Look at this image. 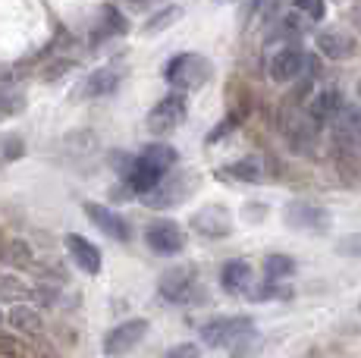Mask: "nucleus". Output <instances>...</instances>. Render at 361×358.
Listing matches in <instances>:
<instances>
[{"instance_id":"obj_1","label":"nucleus","mask_w":361,"mask_h":358,"mask_svg":"<svg viewBox=\"0 0 361 358\" xmlns=\"http://www.w3.org/2000/svg\"><path fill=\"white\" fill-rule=\"evenodd\" d=\"M280 132L295 154H311L317 144V135H321V123L311 120L308 110L298 101H286L280 110Z\"/></svg>"},{"instance_id":"obj_2","label":"nucleus","mask_w":361,"mask_h":358,"mask_svg":"<svg viewBox=\"0 0 361 358\" xmlns=\"http://www.w3.org/2000/svg\"><path fill=\"white\" fill-rule=\"evenodd\" d=\"M195 189H198V173H185V170L173 167L154 189L145 192L142 204L151 211H173V208H179Z\"/></svg>"},{"instance_id":"obj_3","label":"nucleus","mask_w":361,"mask_h":358,"mask_svg":"<svg viewBox=\"0 0 361 358\" xmlns=\"http://www.w3.org/2000/svg\"><path fill=\"white\" fill-rule=\"evenodd\" d=\"M255 333V318L248 314H220L201 327V342L211 349H233L242 336Z\"/></svg>"},{"instance_id":"obj_4","label":"nucleus","mask_w":361,"mask_h":358,"mask_svg":"<svg viewBox=\"0 0 361 358\" xmlns=\"http://www.w3.org/2000/svg\"><path fill=\"white\" fill-rule=\"evenodd\" d=\"M211 63H207V57H201V54H176V57L166 63L164 70V79L170 82L173 88H179V92H195L201 88L207 79H211Z\"/></svg>"},{"instance_id":"obj_5","label":"nucleus","mask_w":361,"mask_h":358,"mask_svg":"<svg viewBox=\"0 0 361 358\" xmlns=\"http://www.w3.org/2000/svg\"><path fill=\"white\" fill-rule=\"evenodd\" d=\"M283 220L286 226H293L298 233H311V236H327L333 230V214L324 204L314 202H305V198H295L283 208Z\"/></svg>"},{"instance_id":"obj_6","label":"nucleus","mask_w":361,"mask_h":358,"mask_svg":"<svg viewBox=\"0 0 361 358\" xmlns=\"http://www.w3.org/2000/svg\"><path fill=\"white\" fill-rule=\"evenodd\" d=\"M148 330H151V321H145V318L120 321L116 327H110L107 333H104V342H101L104 355H107V358L129 355L132 349H135L138 342H142L145 336H148Z\"/></svg>"},{"instance_id":"obj_7","label":"nucleus","mask_w":361,"mask_h":358,"mask_svg":"<svg viewBox=\"0 0 361 358\" xmlns=\"http://www.w3.org/2000/svg\"><path fill=\"white\" fill-rule=\"evenodd\" d=\"M145 245H148L154 254H161V258H176V254L185 252V245H189V236H185V230L176 223V220H154V223H148V230H145Z\"/></svg>"},{"instance_id":"obj_8","label":"nucleus","mask_w":361,"mask_h":358,"mask_svg":"<svg viewBox=\"0 0 361 358\" xmlns=\"http://www.w3.org/2000/svg\"><path fill=\"white\" fill-rule=\"evenodd\" d=\"M195 280H198V273L189 264L166 267L161 277H157V295H161L166 305H185V302H192Z\"/></svg>"},{"instance_id":"obj_9","label":"nucleus","mask_w":361,"mask_h":358,"mask_svg":"<svg viewBox=\"0 0 361 358\" xmlns=\"http://www.w3.org/2000/svg\"><path fill=\"white\" fill-rule=\"evenodd\" d=\"M189 226H192V233H198L201 239L217 242V239L233 236V214H230L226 204H204V208H198L195 214H192Z\"/></svg>"},{"instance_id":"obj_10","label":"nucleus","mask_w":361,"mask_h":358,"mask_svg":"<svg viewBox=\"0 0 361 358\" xmlns=\"http://www.w3.org/2000/svg\"><path fill=\"white\" fill-rule=\"evenodd\" d=\"M82 211H85V217L92 220L94 226L104 233L107 239H114V242H132V226L129 220L123 214H116L114 208H107V204H98V202H85L82 204Z\"/></svg>"},{"instance_id":"obj_11","label":"nucleus","mask_w":361,"mask_h":358,"mask_svg":"<svg viewBox=\"0 0 361 358\" xmlns=\"http://www.w3.org/2000/svg\"><path fill=\"white\" fill-rule=\"evenodd\" d=\"M183 120H185V98L183 94H166V98H161L154 107H151L148 129L154 135H166L176 126H183Z\"/></svg>"},{"instance_id":"obj_12","label":"nucleus","mask_w":361,"mask_h":358,"mask_svg":"<svg viewBox=\"0 0 361 358\" xmlns=\"http://www.w3.org/2000/svg\"><path fill=\"white\" fill-rule=\"evenodd\" d=\"M220 289L233 299H248V292L255 289V271L245 258H230L220 267Z\"/></svg>"},{"instance_id":"obj_13","label":"nucleus","mask_w":361,"mask_h":358,"mask_svg":"<svg viewBox=\"0 0 361 358\" xmlns=\"http://www.w3.org/2000/svg\"><path fill=\"white\" fill-rule=\"evenodd\" d=\"M69 258H73V264L79 267L82 273H88V277H98L101 267H104V258H101V249L92 242V239L79 236V233H66L63 239Z\"/></svg>"},{"instance_id":"obj_14","label":"nucleus","mask_w":361,"mask_h":358,"mask_svg":"<svg viewBox=\"0 0 361 358\" xmlns=\"http://www.w3.org/2000/svg\"><path fill=\"white\" fill-rule=\"evenodd\" d=\"M305 63H308V54H302L293 44L283 47V51L270 60V79L280 82V85H289V82L305 75Z\"/></svg>"},{"instance_id":"obj_15","label":"nucleus","mask_w":361,"mask_h":358,"mask_svg":"<svg viewBox=\"0 0 361 358\" xmlns=\"http://www.w3.org/2000/svg\"><path fill=\"white\" fill-rule=\"evenodd\" d=\"M343 107H345V101H343V92H339L336 85H327V88H321V92H314L311 94V101H308V116L314 123H333L339 113H343Z\"/></svg>"},{"instance_id":"obj_16","label":"nucleus","mask_w":361,"mask_h":358,"mask_svg":"<svg viewBox=\"0 0 361 358\" xmlns=\"http://www.w3.org/2000/svg\"><path fill=\"white\" fill-rule=\"evenodd\" d=\"M6 323L13 327V333L29 336V340L44 333V314H41V308H35L32 302H16V305H10Z\"/></svg>"},{"instance_id":"obj_17","label":"nucleus","mask_w":361,"mask_h":358,"mask_svg":"<svg viewBox=\"0 0 361 358\" xmlns=\"http://www.w3.org/2000/svg\"><path fill=\"white\" fill-rule=\"evenodd\" d=\"M129 32V19L123 16L116 6H101V16H98V25L92 29V47H98L101 41H107V38H116V35H126Z\"/></svg>"},{"instance_id":"obj_18","label":"nucleus","mask_w":361,"mask_h":358,"mask_svg":"<svg viewBox=\"0 0 361 358\" xmlns=\"http://www.w3.org/2000/svg\"><path fill=\"white\" fill-rule=\"evenodd\" d=\"M0 264L10 271H29L35 264V249L29 239H0Z\"/></svg>"},{"instance_id":"obj_19","label":"nucleus","mask_w":361,"mask_h":358,"mask_svg":"<svg viewBox=\"0 0 361 358\" xmlns=\"http://www.w3.org/2000/svg\"><path fill=\"white\" fill-rule=\"evenodd\" d=\"M317 51L330 60H343L355 51V38L349 32H339V29H324L317 32Z\"/></svg>"},{"instance_id":"obj_20","label":"nucleus","mask_w":361,"mask_h":358,"mask_svg":"<svg viewBox=\"0 0 361 358\" xmlns=\"http://www.w3.org/2000/svg\"><path fill=\"white\" fill-rule=\"evenodd\" d=\"M116 88H120V73L114 66H104V70H94L82 82L79 94L82 98H104V94H114Z\"/></svg>"},{"instance_id":"obj_21","label":"nucleus","mask_w":361,"mask_h":358,"mask_svg":"<svg viewBox=\"0 0 361 358\" xmlns=\"http://www.w3.org/2000/svg\"><path fill=\"white\" fill-rule=\"evenodd\" d=\"M138 157H142V161H148L151 167H157L161 173H170V170L179 163V151L173 148V144H166V142H151V144H145Z\"/></svg>"},{"instance_id":"obj_22","label":"nucleus","mask_w":361,"mask_h":358,"mask_svg":"<svg viewBox=\"0 0 361 358\" xmlns=\"http://www.w3.org/2000/svg\"><path fill=\"white\" fill-rule=\"evenodd\" d=\"M224 176L235 179V183H261L264 179V161L255 154L248 157H239V161H233L230 167L224 170Z\"/></svg>"},{"instance_id":"obj_23","label":"nucleus","mask_w":361,"mask_h":358,"mask_svg":"<svg viewBox=\"0 0 361 358\" xmlns=\"http://www.w3.org/2000/svg\"><path fill=\"white\" fill-rule=\"evenodd\" d=\"M29 273L38 277V283H54V286H63L69 283V271L63 261H54V258H35V264L29 267Z\"/></svg>"},{"instance_id":"obj_24","label":"nucleus","mask_w":361,"mask_h":358,"mask_svg":"<svg viewBox=\"0 0 361 358\" xmlns=\"http://www.w3.org/2000/svg\"><path fill=\"white\" fill-rule=\"evenodd\" d=\"M298 271L295 258L293 254H267L264 258V280H270V283H283V280H289L293 273Z\"/></svg>"},{"instance_id":"obj_25","label":"nucleus","mask_w":361,"mask_h":358,"mask_svg":"<svg viewBox=\"0 0 361 358\" xmlns=\"http://www.w3.org/2000/svg\"><path fill=\"white\" fill-rule=\"evenodd\" d=\"M289 299H295V289L286 283H270V280H264V286H255L248 292V302H258V305H264V302H289Z\"/></svg>"},{"instance_id":"obj_26","label":"nucleus","mask_w":361,"mask_h":358,"mask_svg":"<svg viewBox=\"0 0 361 358\" xmlns=\"http://www.w3.org/2000/svg\"><path fill=\"white\" fill-rule=\"evenodd\" d=\"M29 289L32 286L23 283L16 273L0 271V302H10V305H16V302H29Z\"/></svg>"},{"instance_id":"obj_27","label":"nucleus","mask_w":361,"mask_h":358,"mask_svg":"<svg viewBox=\"0 0 361 358\" xmlns=\"http://www.w3.org/2000/svg\"><path fill=\"white\" fill-rule=\"evenodd\" d=\"M25 157V139L19 132H4L0 135V170Z\"/></svg>"},{"instance_id":"obj_28","label":"nucleus","mask_w":361,"mask_h":358,"mask_svg":"<svg viewBox=\"0 0 361 358\" xmlns=\"http://www.w3.org/2000/svg\"><path fill=\"white\" fill-rule=\"evenodd\" d=\"M29 302L35 308H57L63 302V295H60V286L54 283H35L29 289Z\"/></svg>"},{"instance_id":"obj_29","label":"nucleus","mask_w":361,"mask_h":358,"mask_svg":"<svg viewBox=\"0 0 361 358\" xmlns=\"http://www.w3.org/2000/svg\"><path fill=\"white\" fill-rule=\"evenodd\" d=\"M183 16V6H176V4H170L166 10H157L154 16L145 23V35H157V32H164V29H170L176 19Z\"/></svg>"},{"instance_id":"obj_30","label":"nucleus","mask_w":361,"mask_h":358,"mask_svg":"<svg viewBox=\"0 0 361 358\" xmlns=\"http://www.w3.org/2000/svg\"><path fill=\"white\" fill-rule=\"evenodd\" d=\"M25 355H29V346L23 342V336L0 330V358H25Z\"/></svg>"},{"instance_id":"obj_31","label":"nucleus","mask_w":361,"mask_h":358,"mask_svg":"<svg viewBox=\"0 0 361 358\" xmlns=\"http://www.w3.org/2000/svg\"><path fill=\"white\" fill-rule=\"evenodd\" d=\"M336 254H343V258H358L361 261V233H345V236L336 242Z\"/></svg>"},{"instance_id":"obj_32","label":"nucleus","mask_w":361,"mask_h":358,"mask_svg":"<svg viewBox=\"0 0 361 358\" xmlns=\"http://www.w3.org/2000/svg\"><path fill=\"white\" fill-rule=\"evenodd\" d=\"M235 126H239V113H230V116H226V120L224 123H217V126H214L211 129V132H207V139H204V144H217V142H224L226 139V135H230L233 132V129Z\"/></svg>"},{"instance_id":"obj_33","label":"nucleus","mask_w":361,"mask_h":358,"mask_svg":"<svg viewBox=\"0 0 361 358\" xmlns=\"http://www.w3.org/2000/svg\"><path fill=\"white\" fill-rule=\"evenodd\" d=\"M295 10L302 13L305 19H308V23H321L324 19V0H295Z\"/></svg>"},{"instance_id":"obj_34","label":"nucleus","mask_w":361,"mask_h":358,"mask_svg":"<svg viewBox=\"0 0 361 358\" xmlns=\"http://www.w3.org/2000/svg\"><path fill=\"white\" fill-rule=\"evenodd\" d=\"M161 358H201V346H195V342H176Z\"/></svg>"},{"instance_id":"obj_35","label":"nucleus","mask_w":361,"mask_h":358,"mask_svg":"<svg viewBox=\"0 0 361 358\" xmlns=\"http://www.w3.org/2000/svg\"><path fill=\"white\" fill-rule=\"evenodd\" d=\"M132 163H135V157L126 154V151H114V154H110V167H114V170H116V173H120L123 179L129 176Z\"/></svg>"},{"instance_id":"obj_36","label":"nucleus","mask_w":361,"mask_h":358,"mask_svg":"<svg viewBox=\"0 0 361 358\" xmlns=\"http://www.w3.org/2000/svg\"><path fill=\"white\" fill-rule=\"evenodd\" d=\"M69 70H73V60H54V63L47 66L44 73H41V79H44V82H54V79H60V75L69 73Z\"/></svg>"},{"instance_id":"obj_37","label":"nucleus","mask_w":361,"mask_h":358,"mask_svg":"<svg viewBox=\"0 0 361 358\" xmlns=\"http://www.w3.org/2000/svg\"><path fill=\"white\" fill-rule=\"evenodd\" d=\"M129 4H138V6H145V4H154V0H129Z\"/></svg>"},{"instance_id":"obj_38","label":"nucleus","mask_w":361,"mask_h":358,"mask_svg":"<svg viewBox=\"0 0 361 358\" xmlns=\"http://www.w3.org/2000/svg\"><path fill=\"white\" fill-rule=\"evenodd\" d=\"M4 323H6V314H4V311H0V330H4Z\"/></svg>"},{"instance_id":"obj_39","label":"nucleus","mask_w":361,"mask_h":358,"mask_svg":"<svg viewBox=\"0 0 361 358\" xmlns=\"http://www.w3.org/2000/svg\"><path fill=\"white\" fill-rule=\"evenodd\" d=\"M358 98H361V79H358Z\"/></svg>"},{"instance_id":"obj_40","label":"nucleus","mask_w":361,"mask_h":358,"mask_svg":"<svg viewBox=\"0 0 361 358\" xmlns=\"http://www.w3.org/2000/svg\"><path fill=\"white\" fill-rule=\"evenodd\" d=\"M217 4H230V0H217Z\"/></svg>"},{"instance_id":"obj_41","label":"nucleus","mask_w":361,"mask_h":358,"mask_svg":"<svg viewBox=\"0 0 361 358\" xmlns=\"http://www.w3.org/2000/svg\"><path fill=\"white\" fill-rule=\"evenodd\" d=\"M0 239H4V230H0Z\"/></svg>"},{"instance_id":"obj_42","label":"nucleus","mask_w":361,"mask_h":358,"mask_svg":"<svg viewBox=\"0 0 361 358\" xmlns=\"http://www.w3.org/2000/svg\"><path fill=\"white\" fill-rule=\"evenodd\" d=\"M25 358H35V355H25Z\"/></svg>"}]
</instances>
